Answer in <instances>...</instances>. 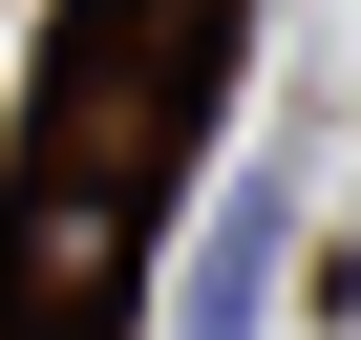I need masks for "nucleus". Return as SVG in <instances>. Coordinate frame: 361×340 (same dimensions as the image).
<instances>
[{
	"instance_id": "f257e3e1",
	"label": "nucleus",
	"mask_w": 361,
	"mask_h": 340,
	"mask_svg": "<svg viewBox=\"0 0 361 340\" xmlns=\"http://www.w3.org/2000/svg\"><path fill=\"white\" fill-rule=\"evenodd\" d=\"M192 107H213V0H106L85 64L43 85V149H22V213H0V319H106L128 255H149V192L192 170Z\"/></svg>"
},
{
	"instance_id": "f03ea898",
	"label": "nucleus",
	"mask_w": 361,
	"mask_h": 340,
	"mask_svg": "<svg viewBox=\"0 0 361 340\" xmlns=\"http://www.w3.org/2000/svg\"><path fill=\"white\" fill-rule=\"evenodd\" d=\"M255 298H276V192L234 170V192H213V234H192V298H170V340H255Z\"/></svg>"
},
{
	"instance_id": "7ed1b4c3",
	"label": "nucleus",
	"mask_w": 361,
	"mask_h": 340,
	"mask_svg": "<svg viewBox=\"0 0 361 340\" xmlns=\"http://www.w3.org/2000/svg\"><path fill=\"white\" fill-rule=\"evenodd\" d=\"M340 319H361V255H340Z\"/></svg>"
}]
</instances>
